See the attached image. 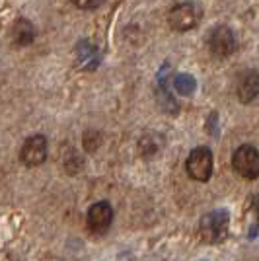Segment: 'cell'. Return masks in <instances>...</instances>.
Segmentation results:
<instances>
[{
    "instance_id": "6da1fadb",
    "label": "cell",
    "mask_w": 259,
    "mask_h": 261,
    "mask_svg": "<svg viewBox=\"0 0 259 261\" xmlns=\"http://www.w3.org/2000/svg\"><path fill=\"white\" fill-rule=\"evenodd\" d=\"M203 18L201 6H197L195 2H179L172 6V10L168 12V23L175 32H189L199 25Z\"/></svg>"
},
{
    "instance_id": "7a4b0ae2",
    "label": "cell",
    "mask_w": 259,
    "mask_h": 261,
    "mask_svg": "<svg viewBox=\"0 0 259 261\" xmlns=\"http://www.w3.org/2000/svg\"><path fill=\"white\" fill-rule=\"evenodd\" d=\"M185 170H187V175L195 181H201V184L209 181L213 175V152L206 146L193 148L185 160Z\"/></svg>"
},
{
    "instance_id": "3957f363",
    "label": "cell",
    "mask_w": 259,
    "mask_h": 261,
    "mask_svg": "<svg viewBox=\"0 0 259 261\" xmlns=\"http://www.w3.org/2000/svg\"><path fill=\"white\" fill-rule=\"evenodd\" d=\"M228 211L220 208V211H213L201 218V240L205 244H218L226 238L228 232Z\"/></svg>"
},
{
    "instance_id": "277c9868",
    "label": "cell",
    "mask_w": 259,
    "mask_h": 261,
    "mask_svg": "<svg viewBox=\"0 0 259 261\" xmlns=\"http://www.w3.org/2000/svg\"><path fill=\"white\" fill-rule=\"evenodd\" d=\"M232 168L244 179H255L259 177V150L251 144L238 146L232 154Z\"/></svg>"
},
{
    "instance_id": "5b68a950",
    "label": "cell",
    "mask_w": 259,
    "mask_h": 261,
    "mask_svg": "<svg viewBox=\"0 0 259 261\" xmlns=\"http://www.w3.org/2000/svg\"><path fill=\"white\" fill-rule=\"evenodd\" d=\"M209 49L216 59H226L232 53H236L238 41L234 32L226 25H218L209 35Z\"/></svg>"
},
{
    "instance_id": "8992f818",
    "label": "cell",
    "mask_w": 259,
    "mask_h": 261,
    "mask_svg": "<svg viewBox=\"0 0 259 261\" xmlns=\"http://www.w3.org/2000/svg\"><path fill=\"white\" fill-rule=\"evenodd\" d=\"M47 150H49V144L43 135H32L30 139H25V142L22 144V150H20V160L23 162V166L28 168H35V166H41L47 160Z\"/></svg>"
},
{
    "instance_id": "52a82bcc",
    "label": "cell",
    "mask_w": 259,
    "mask_h": 261,
    "mask_svg": "<svg viewBox=\"0 0 259 261\" xmlns=\"http://www.w3.org/2000/svg\"><path fill=\"white\" fill-rule=\"evenodd\" d=\"M113 222V208L108 201H97L88 208L86 224L92 234H103L108 232Z\"/></svg>"
},
{
    "instance_id": "ba28073f",
    "label": "cell",
    "mask_w": 259,
    "mask_h": 261,
    "mask_svg": "<svg viewBox=\"0 0 259 261\" xmlns=\"http://www.w3.org/2000/svg\"><path fill=\"white\" fill-rule=\"evenodd\" d=\"M236 94L238 99L242 103H249L257 98L259 94V74L255 70H244L236 84Z\"/></svg>"
},
{
    "instance_id": "9c48e42d",
    "label": "cell",
    "mask_w": 259,
    "mask_h": 261,
    "mask_svg": "<svg viewBox=\"0 0 259 261\" xmlns=\"http://www.w3.org/2000/svg\"><path fill=\"white\" fill-rule=\"evenodd\" d=\"M12 39H14V43L20 45V47L32 45L35 41V28H33V23L30 20H25V18L16 20V23L12 25Z\"/></svg>"
},
{
    "instance_id": "30bf717a",
    "label": "cell",
    "mask_w": 259,
    "mask_h": 261,
    "mask_svg": "<svg viewBox=\"0 0 259 261\" xmlns=\"http://www.w3.org/2000/svg\"><path fill=\"white\" fill-rule=\"evenodd\" d=\"M173 86H175V90H177L182 96H191L195 92L197 82H195V78L191 76V74H177L175 80H173Z\"/></svg>"
},
{
    "instance_id": "8fae6325",
    "label": "cell",
    "mask_w": 259,
    "mask_h": 261,
    "mask_svg": "<svg viewBox=\"0 0 259 261\" xmlns=\"http://www.w3.org/2000/svg\"><path fill=\"white\" fill-rule=\"evenodd\" d=\"M70 2L78 8H82V10H94L97 6H101L103 0H70Z\"/></svg>"
}]
</instances>
